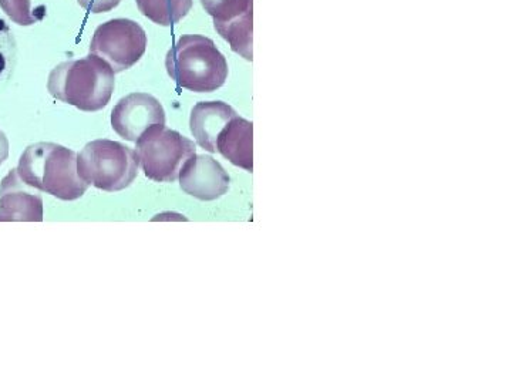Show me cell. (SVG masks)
I'll return each instance as SVG.
<instances>
[{
	"label": "cell",
	"mask_w": 512,
	"mask_h": 384,
	"mask_svg": "<svg viewBox=\"0 0 512 384\" xmlns=\"http://www.w3.org/2000/svg\"><path fill=\"white\" fill-rule=\"evenodd\" d=\"M114 74L109 63L90 53L56 66L47 80V90L62 103L94 113L110 103L116 86Z\"/></svg>",
	"instance_id": "obj_1"
},
{
	"label": "cell",
	"mask_w": 512,
	"mask_h": 384,
	"mask_svg": "<svg viewBox=\"0 0 512 384\" xmlns=\"http://www.w3.org/2000/svg\"><path fill=\"white\" fill-rule=\"evenodd\" d=\"M18 173L29 187L62 201L79 200L89 188L77 170V154L55 143H36L26 148Z\"/></svg>",
	"instance_id": "obj_2"
},
{
	"label": "cell",
	"mask_w": 512,
	"mask_h": 384,
	"mask_svg": "<svg viewBox=\"0 0 512 384\" xmlns=\"http://www.w3.org/2000/svg\"><path fill=\"white\" fill-rule=\"evenodd\" d=\"M165 67L178 86L194 93L217 92L228 79L227 59L201 35L180 37L167 53Z\"/></svg>",
	"instance_id": "obj_3"
},
{
	"label": "cell",
	"mask_w": 512,
	"mask_h": 384,
	"mask_svg": "<svg viewBox=\"0 0 512 384\" xmlns=\"http://www.w3.org/2000/svg\"><path fill=\"white\" fill-rule=\"evenodd\" d=\"M136 150L111 140H94L77 154V170L83 181L101 191L126 190L138 175Z\"/></svg>",
	"instance_id": "obj_4"
},
{
	"label": "cell",
	"mask_w": 512,
	"mask_h": 384,
	"mask_svg": "<svg viewBox=\"0 0 512 384\" xmlns=\"http://www.w3.org/2000/svg\"><path fill=\"white\" fill-rule=\"evenodd\" d=\"M197 148L190 138L165 126L148 128L136 141L138 163L144 174L156 183H174L178 180L185 161Z\"/></svg>",
	"instance_id": "obj_5"
},
{
	"label": "cell",
	"mask_w": 512,
	"mask_h": 384,
	"mask_svg": "<svg viewBox=\"0 0 512 384\" xmlns=\"http://www.w3.org/2000/svg\"><path fill=\"white\" fill-rule=\"evenodd\" d=\"M147 49V35L137 22L111 19L94 32L90 53L110 64L114 73L131 69Z\"/></svg>",
	"instance_id": "obj_6"
},
{
	"label": "cell",
	"mask_w": 512,
	"mask_h": 384,
	"mask_svg": "<svg viewBox=\"0 0 512 384\" xmlns=\"http://www.w3.org/2000/svg\"><path fill=\"white\" fill-rule=\"evenodd\" d=\"M156 124L165 126V111L160 101L151 94H128L111 111L113 130L124 140L133 143Z\"/></svg>",
	"instance_id": "obj_7"
},
{
	"label": "cell",
	"mask_w": 512,
	"mask_h": 384,
	"mask_svg": "<svg viewBox=\"0 0 512 384\" xmlns=\"http://www.w3.org/2000/svg\"><path fill=\"white\" fill-rule=\"evenodd\" d=\"M185 194L200 201H214L227 194L229 177L222 165L211 156L192 154L178 174Z\"/></svg>",
	"instance_id": "obj_8"
},
{
	"label": "cell",
	"mask_w": 512,
	"mask_h": 384,
	"mask_svg": "<svg viewBox=\"0 0 512 384\" xmlns=\"http://www.w3.org/2000/svg\"><path fill=\"white\" fill-rule=\"evenodd\" d=\"M42 222L43 200L35 188L20 178L18 168L0 185V222Z\"/></svg>",
	"instance_id": "obj_9"
},
{
	"label": "cell",
	"mask_w": 512,
	"mask_h": 384,
	"mask_svg": "<svg viewBox=\"0 0 512 384\" xmlns=\"http://www.w3.org/2000/svg\"><path fill=\"white\" fill-rule=\"evenodd\" d=\"M237 116V111L224 101H201L191 111L192 136L197 140L198 146L208 153H215L222 128Z\"/></svg>",
	"instance_id": "obj_10"
},
{
	"label": "cell",
	"mask_w": 512,
	"mask_h": 384,
	"mask_svg": "<svg viewBox=\"0 0 512 384\" xmlns=\"http://www.w3.org/2000/svg\"><path fill=\"white\" fill-rule=\"evenodd\" d=\"M254 124L251 121L234 117L222 128L217 138V151L235 167L254 171Z\"/></svg>",
	"instance_id": "obj_11"
},
{
	"label": "cell",
	"mask_w": 512,
	"mask_h": 384,
	"mask_svg": "<svg viewBox=\"0 0 512 384\" xmlns=\"http://www.w3.org/2000/svg\"><path fill=\"white\" fill-rule=\"evenodd\" d=\"M254 12L249 10L245 15L239 16L229 22H215L214 26L222 39L227 40L232 52L244 57L248 62L254 59L252 53V30H254Z\"/></svg>",
	"instance_id": "obj_12"
},
{
	"label": "cell",
	"mask_w": 512,
	"mask_h": 384,
	"mask_svg": "<svg viewBox=\"0 0 512 384\" xmlns=\"http://www.w3.org/2000/svg\"><path fill=\"white\" fill-rule=\"evenodd\" d=\"M138 9L151 22L173 26L183 20L192 8V0H136Z\"/></svg>",
	"instance_id": "obj_13"
},
{
	"label": "cell",
	"mask_w": 512,
	"mask_h": 384,
	"mask_svg": "<svg viewBox=\"0 0 512 384\" xmlns=\"http://www.w3.org/2000/svg\"><path fill=\"white\" fill-rule=\"evenodd\" d=\"M18 57V47L8 22L0 18V87L3 86L13 74Z\"/></svg>",
	"instance_id": "obj_14"
},
{
	"label": "cell",
	"mask_w": 512,
	"mask_h": 384,
	"mask_svg": "<svg viewBox=\"0 0 512 384\" xmlns=\"http://www.w3.org/2000/svg\"><path fill=\"white\" fill-rule=\"evenodd\" d=\"M202 8L215 22H229L252 10V0H201Z\"/></svg>",
	"instance_id": "obj_15"
},
{
	"label": "cell",
	"mask_w": 512,
	"mask_h": 384,
	"mask_svg": "<svg viewBox=\"0 0 512 384\" xmlns=\"http://www.w3.org/2000/svg\"><path fill=\"white\" fill-rule=\"evenodd\" d=\"M0 8L19 26H32L43 18L32 8V0H0Z\"/></svg>",
	"instance_id": "obj_16"
},
{
	"label": "cell",
	"mask_w": 512,
	"mask_h": 384,
	"mask_svg": "<svg viewBox=\"0 0 512 384\" xmlns=\"http://www.w3.org/2000/svg\"><path fill=\"white\" fill-rule=\"evenodd\" d=\"M84 9L92 13H106L116 9L121 0H77Z\"/></svg>",
	"instance_id": "obj_17"
},
{
	"label": "cell",
	"mask_w": 512,
	"mask_h": 384,
	"mask_svg": "<svg viewBox=\"0 0 512 384\" xmlns=\"http://www.w3.org/2000/svg\"><path fill=\"white\" fill-rule=\"evenodd\" d=\"M9 157V140L6 134L0 130V165L5 163Z\"/></svg>",
	"instance_id": "obj_18"
}]
</instances>
